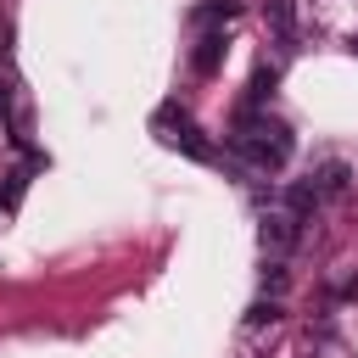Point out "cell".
I'll return each mask as SVG.
<instances>
[{
	"label": "cell",
	"mask_w": 358,
	"mask_h": 358,
	"mask_svg": "<svg viewBox=\"0 0 358 358\" xmlns=\"http://www.w3.org/2000/svg\"><path fill=\"white\" fill-rule=\"evenodd\" d=\"M229 151L246 162V168H285L291 162V151H296V134L280 123V117H268L263 106H241L235 112V129H229Z\"/></svg>",
	"instance_id": "cell-1"
},
{
	"label": "cell",
	"mask_w": 358,
	"mask_h": 358,
	"mask_svg": "<svg viewBox=\"0 0 358 358\" xmlns=\"http://www.w3.org/2000/svg\"><path fill=\"white\" fill-rule=\"evenodd\" d=\"M296 241H302V218L285 213V207H268V213H263V246H268L274 257H285Z\"/></svg>",
	"instance_id": "cell-2"
},
{
	"label": "cell",
	"mask_w": 358,
	"mask_h": 358,
	"mask_svg": "<svg viewBox=\"0 0 358 358\" xmlns=\"http://www.w3.org/2000/svg\"><path fill=\"white\" fill-rule=\"evenodd\" d=\"M162 140H168L173 151H185L190 162H213V157H218V151H213V140H207V134H201V129H196L190 117H179V123H168V129H162Z\"/></svg>",
	"instance_id": "cell-3"
},
{
	"label": "cell",
	"mask_w": 358,
	"mask_h": 358,
	"mask_svg": "<svg viewBox=\"0 0 358 358\" xmlns=\"http://www.w3.org/2000/svg\"><path fill=\"white\" fill-rule=\"evenodd\" d=\"M224 50H229L224 28H201V39H196V50H190V73H196V78H213V73L224 67Z\"/></svg>",
	"instance_id": "cell-4"
},
{
	"label": "cell",
	"mask_w": 358,
	"mask_h": 358,
	"mask_svg": "<svg viewBox=\"0 0 358 358\" xmlns=\"http://www.w3.org/2000/svg\"><path fill=\"white\" fill-rule=\"evenodd\" d=\"M308 179H313V190H319V201H324V196H347V185H352V168H347L341 157H330V162H319Z\"/></svg>",
	"instance_id": "cell-5"
},
{
	"label": "cell",
	"mask_w": 358,
	"mask_h": 358,
	"mask_svg": "<svg viewBox=\"0 0 358 358\" xmlns=\"http://www.w3.org/2000/svg\"><path fill=\"white\" fill-rule=\"evenodd\" d=\"M263 17H268V28H274L280 45H296V0H268Z\"/></svg>",
	"instance_id": "cell-6"
},
{
	"label": "cell",
	"mask_w": 358,
	"mask_h": 358,
	"mask_svg": "<svg viewBox=\"0 0 358 358\" xmlns=\"http://www.w3.org/2000/svg\"><path fill=\"white\" fill-rule=\"evenodd\" d=\"M280 207H285V213H296V218H308V213L319 207V190H313V179H296V185H285Z\"/></svg>",
	"instance_id": "cell-7"
},
{
	"label": "cell",
	"mask_w": 358,
	"mask_h": 358,
	"mask_svg": "<svg viewBox=\"0 0 358 358\" xmlns=\"http://www.w3.org/2000/svg\"><path fill=\"white\" fill-rule=\"evenodd\" d=\"M34 168H45V157H39V151H34L22 168H11V173L0 179V207H17V196H22V185H28V173H34Z\"/></svg>",
	"instance_id": "cell-8"
},
{
	"label": "cell",
	"mask_w": 358,
	"mask_h": 358,
	"mask_svg": "<svg viewBox=\"0 0 358 358\" xmlns=\"http://www.w3.org/2000/svg\"><path fill=\"white\" fill-rule=\"evenodd\" d=\"M274 84H280L274 67H252V78H246V106H263V101L274 95Z\"/></svg>",
	"instance_id": "cell-9"
},
{
	"label": "cell",
	"mask_w": 358,
	"mask_h": 358,
	"mask_svg": "<svg viewBox=\"0 0 358 358\" xmlns=\"http://www.w3.org/2000/svg\"><path fill=\"white\" fill-rule=\"evenodd\" d=\"M291 285V268H285V257H268L263 263V296H280Z\"/></svg>",
	"instance_id": "cell-10"
},
{
	"label": "cell",
	"mask_w": 358,
	"mask_h": 358,
	"mask_svg": "<svg viewBox=\"0 0 358 358\" xmlns=\"http://www.w3.org/2000/svg\"><path fill=\"white\" fill-rule=\"evenodd\" d=\"M229 17H235V0H207V6L196 11V22H201V28H224Z\"/></svg>",
	"instance_id": "cell-11"
},
{
	"label": "cell",
	"mask_w": 358,
	"mask_h": 358,
	"mask_svg": "<svg viewBox=\"0 0 358 358\" xmlns=\"http://www.w3.org/2000/svg\"><path fill=\"white\" fill-rule=\"evenodd\" d=\"M274 319H280V296H263V302L246 308V330H263V324H274Z\"/></svg>",
	"instance_id": "cell-12"
}]
</instances>
